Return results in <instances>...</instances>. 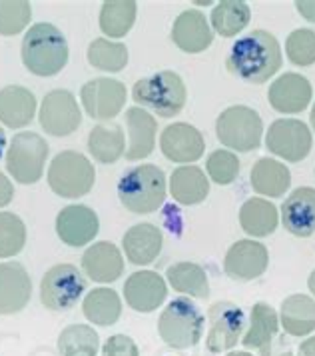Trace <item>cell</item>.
I'll return each mask as SVG.
<instances>
[{
	"label": "cell",
	"instance_id": "6",
	"mask_svg": "<svg viewBox=\"0 0 315 356\" xmlns=\"http://www.w3.org/2000/svg\"><path fill=\"white\" fill-rule=\"evenodd\" d=\"M96 182L94 164L82 152L62 150L56 154L48 168V186L62 198L86 196Z\"/></svg>",
	"mask_w": 315,
	"mask_h": 356
},
{
	"label": "cell",
	"instance_id": "7",
	"mask_svg": "<svg viewBox=\"0 0 315 356\" xmlns=\"http://www.w3.org/2000/svg\"><path fill=\"white\" fill-rule=\"evenodd\" d=\"M264 120L257 111L250 106L236 104L230 106L216 120V136L225 148L236 152H252L262 145Z\"/></svg>",
	"mask_w": 315,
	"mask_h": 356
},
{
	"label": "cell",
	"instance_id": "42",
	"mask_svg": "<svg viewBox=\"0 0 315 356\" xmlns=\"http://www.w3.org/2000/svg\"><path fill=\"white\" fill-rule=\"evenodd\" d=\"M102 356H140L136 342L126 334H114L104 342Z\"/></svg>",
	"mask_w": 315,
	"mask_h": 356
},
{
	"label": "cell",
	"instance_id": "10",
	"mask_svg": "<svg viewBox=\"0 0 315 356\" xmlns=\"http://www.w3.org/2000/svg\"><path fill=\"white\" fill-rule=\"evenodd\" d=\"M207 334H205V348L212 355H220L232 350L241 340V332L246 326L244 310L228 300L214 302L207 308Z\"/></svg>",
	"mask_w": 315,
	"mask_h": 356
},
{
	"label": "cell",
	"instance_id": "49",
	"mask_svg": "<svg viewBox=\"0 0 315 356\" xmlns=\"http://www.w3.org/2000/svg\"><path fill=\"white\" fill-rule=\"evenodd\" d=\"M228 356H253V355H250L248 350H241V353H230Z\"/></svg>",
	"mask_w": 315,
	"mask_h": 356
},
{
	"label": "cell",
	"instance_id": "48",
	"mask_svg": "<svg viewBox=\"0 0 315 356\" xmlns=\"http://www.w3.org/2000/svg\"><path fill=\"white\" fill-rule=\"evenodd\" d=\"M309 122H312V129H314L315 132V104L314 108H312V114H309Z\"/></svg>",
	"mask_w": 315,
	"mask_h": 356
},
{
	"label": "cell",
	"instance_id": "30",
	"mask_svg": "<svg viewBox=\"0 0 315 356\" xmlns=\"http://www.w3.org/2000/svg\"><path fill=\"white\" fill-rule=\"evenodd\" d=\"M280 225V212L266 198H250L239 209V227L252 238H266Z\"/></svg>",
	"mask_w": 315,
	"mask_h": 356
},
{
	"label": "cell",
	"instance_id": "21",
	"mask_svg": "<svg viewBox=\"0 0 315 356\" xmlns=\"http://www.w3.org/2000/svg\"><path fill=\"white\" fill-rule=\"evenodd\" d=\"M172 40L182 52L198 54V52H204L214 42V33L204 13L184 10L173 20Z\"/></svg>",
	"mask_w": 315,
	"mask_h": 356
},
{
	"label": "cell",
	"instance_id": "40",
	"mask_svg": "<svg viewBox=\"0 0 315 356\" xmlns=\"http://www.w3.org/2000/svg\"><path fill=\"white\" fill-rule=\"evenodd\" d=\"M205 170L210 180H214L220 186H228L239 175V159L232 150H214L205 161Z\"/></svg>",
	"mask_w": 315,
	"mask_h": 356
},
{
	"label": "cell",
	"instance_id": "16",
	"mask_svg": "<svg viewBox=\"0 0 315 356\" xmlns=\"http://www.w3.org/2000/svg\"><path fill=\"white\" fill-rule=\"evenodd\" d=\"M314 97V88L305 76L298 72H285L271 82L268 92L269 106L280 114L303 113Z\"/></svg>",
	"mask_w": 315,
	"mask_h": 356
},
{
	"label": "cell",
	"instance_id": "44",
	"mask_svg": "<svg viewBox=\"0 0 315 356\" xmlns=\"http://www.w3.org/2000/svg\"><path fill=\"white\" fill-rule=\"evenodd\" d=\"M296 8H298V13L305 20H309V22L315 24V0H298L296 2Z\"/></svg>",
	"mask_w": 315,
	"mask_h": 356
},
{
	"label": "cell",
	"instance_id": "18",
	"mask_svg": "<svg viewBox=\"0 0 315 356\" xmlns=\"http://www.w3.org/2000/svg\"><path fill=\"white\" fill-rule=\"evenodd\" d=\"M100 230V220L90 207L70 204L64 207L56 216V234L68 246H84L96 238Z\"/></svg>",
	"mask_w": 315,
	"mask_h": 356
},
{
	"label": "cell",
	"instance_id": "41",
	"mask_svg": "<svg viewBox=\"0 0 315 356\" xmlns=\"http://www.w3.org/2000/svg\"><path fill=\"white\" fill-rule=\"evenodd\" d=\"M285 54L296 66L315 65V33L309 29H298L285 40Z\"/></svg>",
	"mask_w": 315,
	"mask_h": 356
},
{
	"label": "cell",
	"instance_id": "4",
	"mask_svg": "<svg viewBox=\"0 0 315 356\" xmlns=\"http://www.w3.org/2000/svg\"><path fill=\"white\" fill-rule=\"evenodd\" d=\"M132 98L142 108H150L162 118H172L184 111L188 90L178 72L160 70L136 82L132 88Z\"/></svg>",
	"mask_w": 315,
	"mask_h": 356
},
{
	"label": "cell",
	"instance_id": "34",
	"mask_svg": "<svg viewBox=\"0 0 315 356\" xmlns=\"http://www.w3.org/2000/svg\"><path fill=\"white\" fill-rule=\"evenodd\" d=\"M212 29L223 38H232L241 33L250 20H252V10L248 2L244 0H221L220 4L212 10Z\"/></svg>",
	"mask_w": 315,
	"mask_h": 356
},
{
	"label": "cell",
	"instance_id": "19",
	"mask_svg": "<svg viewBox=\"0 0 315 356\" xmlns=\"http://www.w3.org/2000/svg\"><path fill=\"white\" fill-rule=\"evenodd\" d=\"M32 280L18 262H0V314H16L31 302Z\"/></svg>",
	"mask_w": 315,
	"mask_h": 356
},
{
	"label": "cell",
	"instance_id": "17",
	"mask_svg": "<svg viewBox=\"0 0 315 356\" xmlns=\"http://www.w3.org/2000/svg\"><path fill=\"white\" fill-rule=\"evenodd\" d=\"M168 296V284L154 270H138L128 276L124 282V298L128 307L136 312H154L164 305Z\"/></svg>",
	"mask_w": 315,
	"mask_h": 356
},
{
	"label": "cell",
	"instance_id": "28",
	"mask_svg": "<svg viewBox=\"0 0 315 356\" xmlns=\"http://www.w3.org/2000/svg\"><path fill=\"white\" fill-rule=\"evenodd\" d=\"M170 195L176 202L184 207L200 204L210 195V180L202 168L194 164H184L176 168L170 177Z\"/></svg>",
	"mask_w": 315,
	"mask_h": 356
},
{
	"label": "cell",
	"instance_id": "35",
	"mask_svg": "<svg viewBox=\"0 0 315 356\" xmlns=\"http://www.w3.org/2000/svg\"><path fill=\"white\" fill-rule=\"evenodd\" d=\"M136 13L134 0H106L100 10V31L110 38H122L134 26Z\"/></svg>",
	"mask_w": 315,
	"mask_h": 356
},
{
	"label": "cell",
	"instance_id": "36",
	"mask_svg": "<svg viewBox=\"0 0 315 356\" xmlns=\"http://www.w3.org/2000/svg\"><path fill=\"white\" fill-rule=\"evenodd\" d=\"M100 337L88 324H70L58 337V353L62 356H96Z\"/></svg>",
	"mask_w": 315,
	"mask_h": 356
},
{
	"label": "cell",
	"instance_id": "38",
	"mask_svg": "<svg viewBox=\"0 0 315 356\" xmlns=\"http://www.w3.org/2000/svg\"><path fill=\"white\" fill-rule=\"evenodd\" d=\"M26 244V227L15 212H0V259L16 257Z\"/></svg>",
	"mask_w": 315,
	"mask_h": 356
},
{
	"label": "cell",
	"instance_id": "24",
	"mask_svg": "<svg viewBox=\"0 0 315 356\" xmlns=\"http://www.w3.org/2000/svg\"><path fill=\"white\" fill-rule=\"evenodd\" d=\"M126 124L130 134L126 159L132 162L148 159L156 148V118L140 106H132L126 111Z\"/></svg>",
	"mask_w": 315,
	"mask_h": 356
},
{
	"label": "cell",
	"instance_id": "25",
	"mask_svg": "<svg viewBox=\"0 0 315 356\" xmlns=\"http://www.w3.org/2000/svg\"><path fill=\"white\" fill-rule=\"evenodd\" d=\"M162 244H164L162 230L152 222L134 225L132 228H128L122 238V248L126 252V259L136 266H146L154 262L162 252Z\"/></svg>",
	"mask_w": 315,
	"mask_h": 356
},
{
	"label": "cell",
	"instance_id": "2",
	"mask_svg": "<svg viewBox=\"0 0 315 356\" xmlns=\"http://www.w3.org/2000/svg\"><path fill=\"white\" fill-rule=\"evenodd\" d=\"M22 63L36 76H54L68 65V42L54 24L38 22L22 40Z\"/></svg>",
	"mask_w": 315,
	"mask_h": 356
},
{
	"label": "cell",
	"instance_id": "47",
	"mask_svg": "<svg viewBox=\"0 0 315 356\" xmlns=\"http://www.w3.org/2000/svg\"><path fill=\"white\" fill-rule=\"evenodd\" d=\"M307 289H309V292L315 296V270H312V275L307 278Z\"/></svg>",
	"mask_w": 315,
	"mask_h": 356
},
{
	"label": "cell",
	"instance_id": "27",
	"mask_svg": "<svg viewBox=\"0 0 315 356\" xmlns=\"http://www.w3.org/2000/svg\"><path fill=\"white\" fill-rule=\"evenodd\" d=\"M250 184L259 196L280 198L291 186V172L284 162L264 156L253 164L250 172Z\"/></svg>",
	"mask_w": 315,
	"mask_h": 356
},
{
	"label": "cell",
	"instance_id": "3",
	"mask_svg": "<svg viewBox=\"0 0 315 356\" xmlns=\"http://www.w3.org/2000/svg\"><path fill=\"white\" fill-rule=\"evenodd\" d=\"M166 175L156 164H140L128 170L118 182V196L122 207L132 214L156 212L168 195Z\"/></svg>",
	"mask_w": 315,
	"mask_h": 356
},
{
	"label": "cell",
	"instance_id": "20",
	"mask_svg": "<svg viewBox=\"0 0 315 356\" xmlns=\"http://www.w3.org/2000/svg\"><path fill=\"white\" fill-rule=\"evenodd\" d=\"M284 228L300 238H307L315 232V188L300 186L285 198L282 204Z\"/></svg>",
	"mask_w": 315,
	"mask_h": 356
},
{
	"label": "cell",
	"instance_id": "26",
	"mask_svg": "<svg viewBox=\"0 0 315 356\" xmlns=\"http://www.w3.org/2000/svg\"><path fill=\"white\" fill-rule=\"evenodd\" d=\"M36 114V97L28 88L10 84L0 90V122L8 129H24Z\"/></svg>",
	"mask_w": 315,
	"mask_h": 356
},
{
	"label": "cell",
	"instance_id": "9",
	"mask_svg": "<svg viewBox=\"0 0 315 356\" xmlns=\"http://www.w3.org/2000/svg\"><path fill=\"white\" fill-rule=\"evenodd\" d=\"M86 292V278L74 264H56L40 280V302L54 312L70 310Z\"/></svg>",
	"mask_w": 315,
	"mask_h": 356
},
{
	"label": "cell",
	"instance_id": "39",
	"mask_svg": "<svg viewBox=\"0 0 315 356\" xmlns=\"http://www.w3.org/2000/svg\"><path fill=\"white\" fill-rule=\"evenodd\" d=\"M32 18V6L26 0H0V34H20Z\"/></svg>",
	"mask_w": 315,
	"mask_h": 356
},
{
	"label": "cell",
	"instance_id": "23",
	"mask_svg": "<svg viewBox=\"0 0 315 356\" xmlns=\"http://www.w3.org/2000/svg\"><path fill=\"white\" fill-rule=\"evenodd\" d=\"M280 330V316L268 302H255L252 308L250 328L239 340L248 350H257L259 356H273V339Z\"/></svg>",
	"mask_w": 315,
	"mask_h": 356
},
{
	"label": "cell",
	"instance_id": "31",
	"mask_svg": "<svg viewBox=\"0 0 315 356\" xmlns=\"http://www.w3.org/2000/svg\"><path fill=\"white\" fill-rule=\"evenodd\" d=\"M88 152L94 156V161L102 164L116 162L126 152V140L122 127L110 122V124H96L88 134Z\"/></svg>",
	"mask_w": 315,
	"mask_h": 356
},
{
	"label": "cell",
	"instance_id": "5",
	"mask_svg": "<svg viewBox=\"0 0 315 356\" xmlns=\"http://www.w3.org/2000/svg\"><path fill=\"white\" fill-rule=\"evenodd\" d=\"M158 332L170 348H194L204 337V314L189 298H173L160 314Z\"/></svg>",
	"mask_w": 315,
	"mask_h": 356
},
{
	"label": "cell",
	"instance_id": "32",
	"mask_svg": "<svg viewBox=\"0 0 315 356\" xmlns=\"http://www.w3.org/2000/svg\"><path fill=\"white\" fill-rule=\"evenodd\" d=\"M82 312L92 324L112 326L122 314V300L114 289H94L86 294L82 302Z\"/></svg>",
	"mask_w": 315,
	"mask_h": 356
},
{
	"label": "cell",
	"instance_id": "14",
	"mask_svg": "<svg viewBox=\"0 0 315 356\" xmlns=\"http://www.w3.org/2000/svg\"><path fill=\"white\" fill-rule=\"evenodd\" d=\"M269 252L266 244L253 238L234 243L223 259V273L236 282H250L268 270Z\"/></svg>",
	"mask_w": 315,
	"mask_h": 356
},
{
	"label": "cell",
	"instance_id": "37",
	"mask_svg": "<svg viewBox=\"0 0 315 356\" xmlns=\"http://www.w3.org/2000/svg\"><path fill=\"white\" fill-rule=\"evenodd\" d=\"M88 63L104 72H120L128 65V49L124 42H114L108 38H96L86 52Z\"/></svg>",
	"mask_w": 315,
	"mask_h": 356
},
{
	"label": "cell",
	"instance_id": "11",
	"mask_svg": "<svg viewBox=\"0 0 315 356\" xmlns=\"http://www.w3.org/2000/svg\"><path fill=\"white\" fill-rule=\"evenodd\" d=\"M266 146L284 161L301 162L312 152L314 136L309 127L298 118H278L266 132Z\"/></svg>",
	"mask_w": 315,
	"mask_h": 356
},
{
	"label": "cell",
	"instance_id": "46",
	"mask_svg": "<svg viewBox=\"0 0 315 356\" xmlns=\"http://www.w3.org/2000/svg\"><path fill=\"white\" fill-rule=\"evenodd\" d=\"M4 148H6V132L0 127V159H2V154H4Z\"/></svg>",
	"mask_w": 315,
	"mask_h": 356
},
{
	"label": "cell",
	"instance_id": "13",
	"mask_svg": "<svg viewBox=\"0 0 315 356\" xmlns=\"http://www.w3.org/2000/svg\"><path fill=\"white\" fill-rule=\"evenodd\" d=\"M40 127L46 130L50 136H70L82 124V111L76 97L70 90H52L48 92L40 113H38Z\"/></svg>",
	"mask_w": 315,
	"mask_h": 356
},
{
	"label": "cell",
	"instance_id": "1",
	"mask_svg": "<svg viewBox=\"0 0 315 356\" xmlns=\"http://www.w3.org/2000/svg\"><path fill=\"white\" fill-rule=\"evenodd\" d=\"M284 54L278 38L268 31H253L241 36L230 50L228 70L250 84H264L282 68Z\"/></svg>",
	"mask_w": 315,
	"mask_h": 356
},
{
	"label": "cell",
	"instance_id": "8",
	"mask_svg": "<svg viewBox=\"0 0 315 356\" xmlns=\"http://www.w3.org/2000/svg\"><path fill=\"white\" fill-rule=\"evenodd\" d=\"M48 143L36 132H18L6 150V170L20 184H36L44 175Z\"/></svg>",
	"mask_w": 315,
	"mask_h": 356
},
{
	"label": "cell",
	"instance_id": "43",
	"mask_svg": "<svg viewBox=\"0 0 315 356\" xmlns=\"http://www.w3.org/2000/svg\"><path fill=\"white\" fill-rule=\"evenodd\" d=\"M15 196V186L4 172H0V209L8 207Z\"/></svg>",
	"mask_w": 315,
	"mask_h": 356
},
{
	"label": "cell",
	"instance_id": "22",
	"mask_svg": "<svg viewBox=\"0 0 315 356\" xmlns=\"http://www.w3.org/2000/svg\"><path fill=\"white\" fill-rule=\"evenodd\" d=\"M82 268L86 276L92 278L94 282L110 284V282H116L124 273V259L116 244L102 241V243L92 244L82 254Z\"/></svg>",
	"mask_w": 315,
	"mask_h": 356
},
{
	"label": "cell",
	"instance_id": "29",
	"mask_svg": "<svg viewBox=\"0 0 315 356\" xmlns=\"http://www.w3.org/2000/svg\"><path fill=\"white\" fill-rule=\"evenodd\" d=\"M280 326L289 337H307L315 330V300L307 294H291L284 298Z\"/></svg>",
	"mask_w": 315,
	"mask_h": 356
},
{
	"label": "cell",
	"instance_id": "33",
	"mask_svg": "<svg viewBox=\"0 0 315 356\" xmlns=\"http://www.w3.org/2000/svg\"><path fill=\"white\" fill-rule=\"evenodd\" d=\"M168 282L176 292L188 294L189 298L205 300L210 296L207 273L196 262H176L168 268Z\"/></svg>",
	"mask_w": 315,
	"mask_h": 356
},
{
	"label": "cell",
	"instance_id": "12",
	"mask_svg": "<svg viewBox=\"0 0 315 356\" xmlns=\"http://www.w3.org/2000/svg\"><path fill=\"white\" fill-rule=\"evenodd\" d=\"M126 86L116 79L100 76L88 81L80 90V100L86 114L94 120H112L126 106Z\"/></svg>",
	"mask_w": 315,
	"mask_h": 356
},
{
	"label": "cell",
	"instance_id": "45",
	"mask_svg": "<svg viewBox=\"0 0 315 356\" xmlns=\"http://www.w3.org/2000/svg\"><path fill=\"white\" fill-rule=\"evenodd\" d=\"M298 356H315V337L303 340L298 348Z\"/></svg>",
	"mask_w": 315,
	"mask_h": 356
},
{
	"label": "cell",
	"instance_id": "15",
	"mask_svg": "<svg viewBox=\"0 0 315 356\" xmlns=\"http://www.w3.org/2000/svg\"><path fill=\"white\" fill-rule=\"evenodd\" d=\"M204 136L188 122L168 124L160 134V150L168 161L178 164H189L204 156Z\"/></svg>",
	"mask_w": 315,
	"mask_h": 356
}]
</instances>
